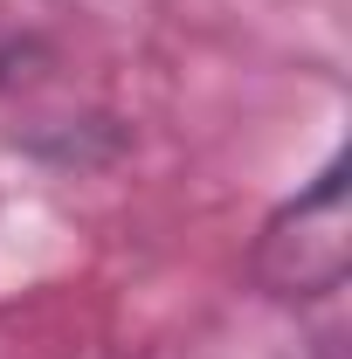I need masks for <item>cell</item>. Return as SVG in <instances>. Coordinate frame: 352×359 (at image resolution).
<instances>
[{
  "label": "cell",
  "instance_id": "1",
  "mask_svg": "<svg viewBox=\"0 0 352 359\" xmlns=\"http://www.w3.org/2000/svg\"><path fill=\"white\" fill-rule=\"evenodd\" d=\"M352 269V222H346V159H332L325 173L311 180L304 194H290L256 235V276L269 297H332L346 290Z\"/></svg>",
  "mask_w": 352,
  "mask_h": 359
}]
</instances>
